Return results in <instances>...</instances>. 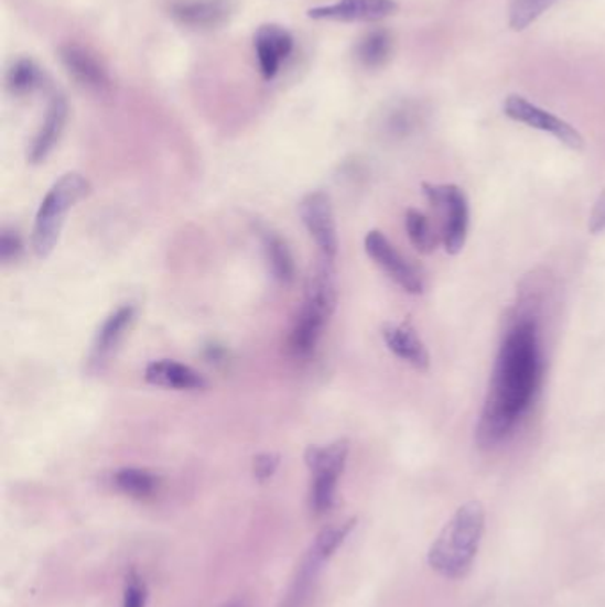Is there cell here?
<instances>
[{"label":"cell","instance_id":"obj_32","mask_svg":"<svg viewBox=\"0 0 605 607\" xmlns=\"http://www.w3.org/2000/svg\"><path fill=\"white\" fill-rule=\"evenodd\" d=\"M228 607H240V606H228Z\"/></svg>","mask_w":605,"mask_h":607},{"label":"cell","instance_id":"obj_29","mask_svg":"<svg viewBox=\"0 0 605 607\" xmlns=\"http://www.w3.org/2000/svg\"><path fill=\"white\" fill-rule=\"evenodd\" d=\"M279 462H281V458L276 453H261V455H258L255 458V466H252L256 478L260 479V481L272 478L276 475V470H278Z\"/></svg>","mask_w":605,"mask_h":607},{"label":"cell","instance_id":"obj_13","mask_svg":"<svg viewBox=\"0 0 605 607\" xmlns=\"http://www.w3.org/2000/svg\"><path fill=\"white\" fill-rule=\"evenodd\" d=\"M133 319H136V307L130 304L118 307L115 313H110L105 318L100 329L96 333L95 343H93V365L100 366L112 356V351L119 347V343L123 342L125 334L132 327Z\"/></svg>","mask_w":605,"mask_h":607},{"label":"cell","instance_id":"obj_5","mask_svg":"<svg viewBox=\"0 0 605 607\" xmlns=\"http://www.w3.org/2000/svg\"><path fill=\"white\" fill-rule=\"evenodd\" d=\"M503 112L506 118H510L515 123H522L526 127L534 128L540 132L549 133L552 138L563 142L570 150H583L584 139L579 133L577 128L566 123L560 116L552 115L542 107L534 106L528 98L520 95L506 96L503 104Z\"/></svg>","mask_w":605,"mask_h":607},{"label":"cell","instance_id":"obj_1","mask_svg":"<svg viewBox=\"0 0 605 607\" xmlns=\"http://www.w3.org/2000/svg\"><path fill=\"white\" fill-rule=\"evenodd\" d=\"M542 347L537 319L523 316L505 334L476 429L482 449L499 446L529 411L542 380Z\"/></svg>","mask_w":605,"mask_h":607},{"label":"cell","instance_id":"obj_24","mask_svg":"<svg viewBox=\"0 0 605 607\" xmlns=\"http://www.w3.org/2000/svg\"><path fill=\"white\" fill-rule=\"evenodd\" d=\"M6 83L13 95H31L42 84V72L32 61L20 59L11 66Z\"/></svg>","mask_w":605,"mask_h":607},{"label":"cell","instance_id":"obj_21","mask_svg":"<svg viewBox=\"0 0 605 607\" xmlns=\"http://www.w3.org/2000/svg\"><path fill=\"white\" fill-rule=\"evenodd\" d=\"M263 247L273 278L282 284L292 283L295 278V263H293V256L287 242L279 235L267 231L263 235Z\"/></svg>","mask_w":605,"mask_h":607},{"label":"cell","instance_id":"obj_22","mask_svg":"<svg viewBox=\"0 0 605 607\" xmlns=\"http://www.w3.org/2000/svg\"><path fill=\"white\" fill-rule=\"evenodd\" d=\"M406 228L410 242H412V246H414L419 252L430 254V252L437 249L441 234L435 231L432 220H430L423 212L414 210V208L407 210Z\"/></svg>","mask_w":605,"mask_h":607},{"label":"cell","instance_id":"obj_11","mask_svg":"<svg viewBox=\"0 0 605 607\" xmlns=\"http://www.w3.org/2000/svg\"><path fill=\"white\" fill-rule=\"evenodd\" d=\"M144 379L156 388L174 389V391H199L208 386L205 377L191 366L171 359H160L150 362L144 371Z\"/></svg>","mask_w":605,"mask_h":607},{"label":"cell","instance_id":"obj_4","mask_svg":"<svg viewBox=\"0 0 605 607\" xmlns=\"http://www.w3.org/2000/svg\"><path fill=\"white\" fill-rule=\"evenodd\" d=\"M423 192L441 217L444 249L447 254H458L469 231V203L465 192L451 183H423Z\"/></svg>","mask_w":605,"mask_h":607},{"label":"cell","instance_id":"obj_3","mask_svg":"<svg viewBox=\"0 0 605 607\" xmlns=\"http://www.w3.org/2000/svg\"><path fill=\"white\" fill-rule=\"evenodd\" d=\"M89 194V182L83 174H64L54 187L46 192L42 205L37 208L34 229H32V249L37 258H48L60 242L64 217L78 202Z\"/></svg>","mask_w":605,"mask_h":607},{"label":"cell","instance_id":"obj_28","mask_svg":"<svg viewBox=\"0 0 605 607\" xmlns=\"http://www.w3.org/2000/svg\"><path fill=\"white\" fill-rule=\"evenodd\" d=\"M20 252H22L20 235L13 229H4L2 237H0V258L4 263H11V261L19 258Z\"/></svg>","mask_w":605,"mask_h":607},{"label":"cell","instance_id":"obj_17","mask_svg":"<svg viewBox=\"0 0 605 607\" xmlns=\"http://www.w3.org/2000/svg\"><path fill=\"white\" fill-rule=\"evenodd\" d=\"M327 322L328 316H325L322 311L304 304L301 315L293 325L292 334H290V350L293 356L301 357V359L310 357L316 350L320 336L324 333Z\"/></svg>","mask_w":605,"mask_h":607},{"label":"cell","instance_id":"obj_8","mask_svg":"<svg viewBox=\"0 0 605 607\" xmlns=\"http://www.w3.org/2000/svg\"><path fill=\"white\" fill-rule=\"evenodd\" d=\"M395 0H339L310 11L311 19L339 20V22H378L395 14Z\"/></svg>","mask_w":605,"mask_h":607},{"label":"cell","instance_id":"obj_10","mask_svg":"<svg viewBox=\"0 0 605 607\" xmlns=\"http://www.w3.org/2000/svg\"><path fill=\"white\" fill-rule=\"evenodd\" d=\"M255 48L260 61L261 74L264 78H273L279 74L281 64L293 51V37L281 25H261L256 32Z\"/></svg>","mask_w":605,"mask_h":607},{"label":"cell","instance_id":"obj_12","mask_svg":"<svg viewBox=\"0 0 605 607\" xmlns=\"http://www.w3.org/2000/svg\"><path fill=\"white\" fill-rule=\"evenodd\" d=\"M382 338L387 348L419 371L430 368V351L409 324H386Z\"/></svg>","mask_w":605,"mask_h":607},{"label":"cell","instance_id":"obj_6","mask_svg":"<svg viewBox=\"0 0 605 607\" xmlns=\"http://www.w3.org/2000/svg\"><path fill=\"white\" fill-rule=\"evenodd\" d=\"M302 223L318 246L320 256L334 260L337 254V229L333 202L324 191L310 192L299 205Z\"/></svg>","mask_w":605,"mask_h":607},{"label":"cell","instance_id":"obj_25","mask_svg":"<svg viewBox=\"0 0 605 607\" xmlns=\"http://www.w3.org/2000/svg\"><path fill=\"white\" fill-rule=\"evenodd\" d=\"M555 0H510V28L520 32L537 22Z\"/></svg>","mask_w":605,"mask_h":607},{"label":"cell","instance_id":"obj_27","mask_svg":"<svg viewBox=\"0 0 605 607\" xmlns=\"http://www.w3.org/2000/svg\"><path fill=\"white\" fill-rule=\"evenodd\" d=\"M352 528H354V521L322 531L318 534V540L314 543L310 565L316 566L324 562V560H327L342 545L343 540H345L346 534L350 533Z\"/></svg>","mask_w":605,"mask_h":607},{"label":"cell","instance_id":"obj_15","mask_svg":"<svg viewBox=\"0 0 605 607\" xmlns=\"http://www.w3.org/2000/svg\"><path fill=\"white\" fill-rule=\"evenodd\" d=\"M66 116H68V106L63 96H54L48 110H46L45 121H43L40 132L32 141L31 150H29V160L32 164L43 162L46 156L51 155L55 144L60 141L63 133L64 124H66Z\"/></svg>","mask_w":605,"mask_h":607},{"label":"cell","instance_id":"obj_31","mask_svg":"<svg viewBox=\"0 0 605 607\" xmlns=\"http://www.w3.org/2000/svg\"><path fill=\"white\" fill-rule=\"evenodd\" d=\"M587 229H590L593 235L605 231V191L602 192L601 197L596 199L595 206H593L592 214H590V220H587Z\"/></svg>","mask_w":605,"mask_h":607},{"label":"cell","instance_id":"obj_19","mask_svg":"<svg viewBox=\"0 0 605 607\" xmlns=\"http://www.w3.org/2000/svg\"><path fill=\"white\" fill-rule=\"evenodd\" d=\"M392 36L386 29H374L360 37L355 46V57L360 66L368 69L382 68L387 61L391 59Z\"/></svg>","mask_w":605,"mask_h":607},{"label":"cell","instance_id":"obj_14","mask_svg":"<svg viewBox=\"0 0 605 607\" xmlns=\"http://www.w3.org/2000/svg\"><path fill=\"white\" fill-rule=\"evenodd\" d=\"M304 304L314 307V310L322 311L328 318L333 316L337 304V290L334 260H331V258L320 256L313 274L307 279Z\"/></svg>","mask_w":605,"mask_h":607},{"label":"cell","instance_id":"obj_23","mask_svg":"<svg viewBox=\"0 0 605 607\" xmlns=\"http://www.w3.org/2000/svg\"><path fill=\"white\" fill-rule=\"evenodd\" d=\"M115 484L127 496L142 499L155 492L159 479H156V476L151 475L150 470L125 467V469L116 473Z\"/></svg>","mask_w":605,"mask_h":607},{"label":"cell","instance_id":"obj_30","mask_svg":"<svg viewBox=\"0 0 605 607\" xmlns=\"http://www.w3.org/2000/svg\"><path fill=\"white\" fill-rule=\"evenodd\" d=\"M147 606V589L139 579L128 581L125 589L123 607H144Z\"/></svg>","mask_w":605,"mask_h":607},{"label":"cell","instance_id":"obj_2","mask_svg":"<svg viewBox=\"0 0 605 607\" xmlns=\"http://www.w3.org/2000/svg\"><path fill=\"white\" fill-rule=\"evenodd\" d=\"M483 531L485 510L482 502H465L432 543L429 553L430 566L446 579L464 577L478 554Z\"/></svg>","mask_w":605,"mask_h":607},{"label":"cell","instance_id":"obj_18","mask_svg":"<svg viewBox=\"0 0 605 607\" xmlns=\"http://www.w3.org/2000/svg\"><path fill=\"white\" fill-rule=\"evenodd\" d=\"M421 119H423V109L418 101H395L383 112L382 130L391 138H407L421 124Z\"/></svg>","mask_w":605,"mask_h":607},{"label":"cell","instance_id":"obj_9","mask_svg":"<svg viewBox=\"0 0 605 607\" xmlns=\"http://www.w3.org/2000/svg\"><path fill=\"white\" fill-rule=\"evenodd\" d=\"M233 0H180L171 6L176 22L192 29L220 28L231 19Z\"/></svg>","mask_w":605,"mask_h":607},{"label":"cell","instance_id":"obj_26","mask_svg":"<svg viewBox=\"0 0 605 607\" xmlns=\"http://www.w3.org/2000/svg\"><path fill=\"white\" fill-rule=\"evenodd\" d=\"M339 475L334 473H318L314 475L313 487H311V508L314 513H325L331 510L336 499V487Z\"/></svg>","mask_w":605,"mask_h":607},{"label":"cell","instance_id":"obj_20","mask_svg":"<svg viewBox=\"0 0 605 607\" xmlns=\"http://www.w3.org/2000/svg\"><path fill=\"white\" fill-rule=\"evenodd\" d=\"M348 458V443L336 441L328 446H310L305 449V464L313 475L334 473L342 475Z\"/></svg>","mask_w":605,"mask_h":607},{"label":"cell","instance_id":"obj_16","mask_svg":"<svg viewBox=\"0 0 605 607\" xmlns=\"http://www.w3.org/2000/svg\"><path fill=\"white\" fill-rule=\"evenodd\" d=\"M61 59L68 69V74L86 89L100 91L109 83L101 64L89 52L84 51L83 46H64L61 51Z\"/></svg>","mask_w":605,"mask_h":607},{"label":"cell","instance_id":"obj_7","mask_svg":"<svg viewBox=\"0 0 605 607\" xmlns=\"http://www.w3.org/2000/svg\"><path fill=\"white\" fill-rule=\"evenodd\" d=\"M365 249L369 258L386 272L389 278L403 288L406 292L418 295L423 293V279L418 274V270L410 265L409 261L397 251V247L387 240L382 231H369L365 238Z\"/></svg>","mask_w":605,"mask_h":607}]
</instances>
